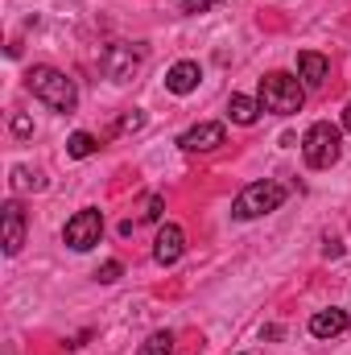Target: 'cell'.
Wrapping results in <instances>:
<instances>
[{"label":"cell","instance_id":"obj_21","mask_svg":"<svg viewBox=\"0 0 351 355\" xmlns=\"http://www.w3.org/2000/svg\"><path fill=\"white\" fill-rule=\"evenodd\" d=\"M145 219H162V194H153V198L145 202Z\"/></svg>","mask_w":351,"mask_h":355},{"label":"cell","instance_id":"obj_12","mask_svg":"<svg viewBox=\"0 0 351 355\" xmlns=\"http://www.w3.org/2000/svg\"><path fill=\"white\" fill-rule=\"evenodd\" d=\"M198 79H203V71H198V62H174L170 71H166V87L174 91V95H190V91L198 87Z\"/></svg>","mask_w":351,"mask_h":355},{"label":"cell","instance_id":"obj_16","mask_svg":"<svg viewBox=\"0 0 351 355\" xmlns=\"http://www.w3.org/2000/svg\"><path fill=\"white\" fill-rule=\"evenodd\" d=\"M12 190H17V194H25V190H42V174L17 166V170H12Z\"/></svg>","mask_w":351,"mask_h":355},{"label":"cell","instance_id":"obj_9","mask_svg":"<svg viewBox=\"0 0 351 355\" xmlns=\"http://www.w3.org/2000/svg\"><path fill=\"white\" fill-rule=\"evenodd\" d=\"M0 219H4V257H17L21 244H25V211H21V202L17 198L4 202Z\"/></svg>","mask_w":351,"mask_h":355},{"label":"cell","instance_id":"obj_5","mask_svg":"<svg viewBox=\"0 0 351 355\" xmlns=\"http://www.w3.org/2000/svg\"><path fill=\"white\" fill-rule=\"evenodd\" d=\"M62 240H67V248H75V252H91V248L103 240V211H95V207L75 211V215L67 219V227H62Z\"/></svg>","mask_w":351,"mask_h":355},{"label":"cell","instance_id":"obj_13","mask_svg":"<svg viewBox=\"0 0 351 355\" xmlns=\"http://www.w3.org/2000/svg\"><path fill=\"white\" fill-rule=\"evenodd\" d=\"M261 99H252V95H232V99H228V116H232V120H236V124H244V128H248V124H257V120H261Z\"/></svg>","mask_w":351,"mask_h":355},{"label":"cell","instance_id":"obj_23","mask_svg":"<svg viewBox=\"0 0 351 355\" xmlns=\"http://www.w3.org/2000/svg\"><path fill=\"white\" fill-rule=\"evenodd\" d=\"M215 4H228V0H215Z\"/></svg>","mask_w":351,"mask_h":355},{"label":"cell","instance_id":"obj_3","mask_svg":"<svg viewBox=\"0 0 351 355\" xmlns=\"http://www.w3.org/2000/svg\"><path fill=\"white\" fill-rule=\"evenodd\" d=\"M257 99H261L264 112H273V116H293L306 103V87H302V79H293L285 71H273V75L261 79V95Z\"/></svg>","mask_w":351,"mask_h":355},{"label":"cell","instance_id":"obj_1","mask_svg":"<svg viewBox=\"0 0 351 355\" xmlns=\"http://www.w3.org/2000/svg\"><path fill=\"white\" fill-rule=\"evenodd\" d=\"M25 87L33 91L46 107H54V112H75L79 107L75 79H67V71H58V67H29Z\"/></svg>","mask_w":351,"mask_h":355},{"label":"cell","instance_id":"obj_18","mask_svg":"<svg viewBox=\"0 0 351 355\" xmlns=\"http://www.w3.org/2000/svg\"><path fill=\"white\" fill-rule=\"evenodd\" d=\"M120 272H124V268H120V261H108V265L99 268V272H95V277H99V281H103V285H112V281H120Z\"/></svg>","mask_w":351,"mask_h":355},{"label":"cell","instance_id":"obj_19","mask_svg":"<svg viewBox=\"0 0 351 355\" xmlns=\"http://www.w3.org/2000/svg\"><path fill=\"white\" fill-rule=\"evenodd\" d=\"M211 4H215V0H182V12H190V17H194V12H207Z\"/></svg>","mask_w":351,"mask_h":355},{"label":"cell","instance_id":"obj_2","mask_svg":"<svg viewBox=\"0 0 351 355\" xmlns=\"http://www.w3.org/2000/svg\"><path fill=\"white\" fill-rule=\"evenodd\" d=\"M302 157H306L310 170H331L343 157V132H339V124H331V120L310 124L306 137H302Z\"/></svg>","mask_w":351,"mask_h":355},{"label":"cell","instance_id":"obj_14","mask_svg":"<svg viewBox=\"0 0 351 355\" xmlns=\"http://www.w3.org/2000/svg\"><path fill=\"white\" fill-rule=\"evenodd\" d=\"M137 355H174V335H170V331H157V335H149V339L137 347Z\"/></svg>","mask_w":351,"mask_h":355},{"label":"cell","instance_id":"obj_8","mask_svg":"<svg viewBox=\"0 0 351 355\" xmlns=\"http://www.w3.org/2000/svg\"><path fill=\"white\" fill-rule=\"evenodd\" d=\"M182 252H186V232H182L178 223H166V227L157 232V240H153V261L170 268V265L182 261Z\"/></svg>","mask_w":351,"mask_h":355},{"label":"cell","instance_id":"obj_20","mask_svg":"<svg viewBox=\"0 0 351 355\" xmlns=\"http://www.w3.org/2000/svg\"><path fill=\"white\" fill-rule=\"evenodd\" d=\"M12 132H17V137H29V132H33L29 116H12Z\"/></svg>","mask_w":351,"mask_h":355},{"label":"cell","instance_id":"obj_17","mask_svg":"<svg viewBox=\"0 0 351 355\" xmlns=\"http://www.w3.org/2000/svg\"><path fill=\"white\" fill-rule=\"evenodd\" d=\"M141 128H145V112H141V107H132V112L120 120V132H141Z\"/></svg>","mask_w":351,"mask_h":355},{"label":"cell","instance_id":"obj_22","mask_svg":"<svg viewBox=\"0 0 351 355\" xmlns=\"http://www.w3.org/2000/svg\"><path fill=\"white\" fill-rule=\"evenodd\" d=\"M343 128H348V132H351V103H348V107H343Z\"/></svg>","mask_w":351,"mask_h":355},{"label":"cell","instance_id":"obj_10","mask_svg":"<svg viewBox=\"0 0 351 355\" xmlns=\"http://www.w3.org/2000/svg\"><path fill=\"white\" fill-rule=\"evenodd\" d=\"M343 331H351V314L348 310H318L314 318H310V335L314 339H335V335H343Z\"/></svg>","mask_w":351,"mask_h":355},{"label":"cell","instance_id":"obj_11","mask_svg":"<svg viewBox=\"0 0 351 355\" xmlns=\"http://www.w3.org/2000/svg\"><path fill=\"white\" fill-rule=\"evenodd\" d=\"M298 79H302V87H323L331 79V62L314 50H302L298 54Z\"/></svg>","mask_w":351,"mask_h":355},{"label":"cell","instance_id":"obj_7","mask_svg":"<svg viewBox=\"0 0 351 355\" xmlns=\"http://www.w3.org/2000/svg\"><path fill=\"white\" fill-rule=\"evenodd\" d=\"M223 141H228V132H223V124H215V120L194 124V128H186V132L178 137V145H182L186 153H211V149H219Z\"/></svg>","mask_w":351,"mask_h":355},{"label":"cell","instance_id":"obj_6","mask_svg":"<svg viewBox=\"0 0 351 355\" xmlns=\"http://www.w3.org/2000/svg\"><path fill=\"white\" fill-rule=\"evenodd\" d=\"M141 46H128V42H112L103 54H99V71L112 79V83H128L137 71H141Z\"/></svg>","mask_w":351,"mask_h":355},{"label":"cell","instance_id":"obj_4","mask_svg":"<svg viewBox=\"0 0 351 355\" xmlns=\"http://www.w3.org/2000/svg\"><path fill=\"white\" fill-rule=\"evenodd\" d=\"M281 202H285V186L264 178V182H252V186H244V190L236 194L232 215H236V219H261V215H273Z\"/></svg>","mask_w":351,"mask_h":355},{"label":"cell","instance_id":"obj_15","mask_svg":"<svg viewBox=\"0 0 351 355\" xmlns=\"http://www.w3.org/2000/svg\"><path fill=\"white\" fill-rule=\"evenodd\" d=\"M95 149H99V141H95L91 132H75V137L67 141V153H71L75 162H83V157H91Z\"/></svg>","mask_w":351,"mask_h":355}]
</instances>
